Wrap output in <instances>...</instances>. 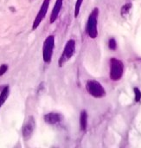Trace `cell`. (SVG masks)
<instances>
[{
	"label": "cell",
	"mask_w": 141,
	"mask_h": 148,
	"mask_svg": "<svg viewBox=\"0 0 141 148\" xmlns=\"http://www.w3.org/2000/svg\"><path fill=\"white\" fill-rule=\"evenodd\" d=\"M34 126H35V121L33 117H30L27 120V122L25 123V125L23 127V136L24 138V139H28L30 138V137L31 136L33 130H34Z\"/></svg>",
	"instance_id": "cell-7"
},
{
	"label": "cell",
	"mask_w": 141,
	"mask_h": 148,
	"mask_svg": "<svg viewBox=\"0 0 141 148\" xmlns=\"http://www.w3.org/2000/svg\"><path fill=\"white\" fill-rule=\"evenodd\" d=\"M62 1L63 0H56V2L55 4V6L53 8V11H52V13H51V17H50V23H54L58 15H59V12L61 11V8L62 6Z\"/></svg>",
	"instance_id": "cell-9"
},
{
	"label": "cell",
	"mask_w": 141,
	"mask_h": 148,
	"mask_svg": "<svg viewBox=\"0 0 141 148\" xmlns=\"http://www.w3.org/2000/svg\"><path fill=\"white\" fill-rule=\"evenodd\" d=\"M99 15L98 8H94L91 14L89 15L87 23V33L91 38H96L98 35L97 31V19Z\"/></svg>",
	"instance_id": "cell-1"
},
{
	"label": "cell",
	"mask_w": 141,
	"mask_h": 148,
	"mask_svg": "<svg viewBox=\"0 0 141 148\" xmlns=\"http://www.w3.org/2000/svg\"><path fill=\"white\" fill-rule=\"evenodd\" d=\"M108 46H109V48H110L111 50H114L116 49L117 45H116V41H115L114 38H111V39L109 40Z\"/></svg>",
	"instance_id": "cell-15"
},
{
	"label": "cell",
	"mask_w": 141,
	"mask_h": 148,
	"mask_svg": "<svg viewBox=\"0 0 141 148\" xmlns=\"http://www.w3.org/2000/svg\"><path fill=\"white\" fill-rule=\"evenodd\" d=\"M9 87L6 86L4 88V89L2 90L1 94H0V107H2V105L5 102V100H7L8 96H9Z\"/></svg>",
	"instance_id": "cell-11"
},
{
	"label": "cell",
	"mask_w": 141,
	"mask_h": 148,
	"mask_svg": "<svg viewBox=\"0 0 141 148\" xmlns=\"http://www.w3.org/2000/svg\"><path fill=\"white\" fill-rule=\"evenodd\" d=\"M87 114L86 111H81V116H80V125H81V129L82 131H85L87 129Z\"/></svg>",
	"instance_id": "cell-10"
},
{
	"label": "cell",
	"mask_w": 141,
	"mask_h": 148,
	"mask_svg": "<svg viewBox=\"0 0 141 148\" xmlns=\"http://www.w3.org/2000/svg\"><path fill=\"white\" fill-rule=\"evenodd\" d=\"M8 70V65L6 64H3L0 66V76L3 75L4 74H5V72Z\"/></svg>",
	"instance_id": "cell-16"
},
{
	"label": "cell",
	"mask_w": 141,
	"mask_h": 148,
	"mask_svg": "<svg viewBox=\"0 0 141 148\" xmlns=\"http://www.w3.org/2000/svg\"><path fill=\"white\" fill-rule=\"evenodd\" d=\"M82 1H83V0H77L76 3H75V18L79 15V12H80V10H81V4H82Z\"/></svg>",
	"instance_id": "cell-12"
},
{
	"label": "cell",
	"mask_w": 141,
	"mask_h": 148,
	"mask_svg": "<svg viewBox=\"0 0 141 148\" xmlns=\"http://www.w3.org/2000/svg\"><path fill=\"white\" fill-rule=\"evenodd\" d=\"M110 77L113 81H119L121 79L124 72L123 62L116 58H112L110 61Z\"/></svg>",
	"instance_id": "cell-2"
},
{
	"label": "cell",
	"mask_w": 141,
	"mask_h": 148,
	"mask_svg": "<svg viewBox=\"0 0 141 148\" xmlns=\"http://www.w3.org/2000/svg\"><path fill=\"white\" fill-rule=\"evenodd\" d=\"M86 88H87V92L95 98H101V97L105 96V94H106V91H105L104 88L97 81H94V80L88 81L87 82Z\"/></svg>",
	"instance_id": "cell-3"
},
{
	"label": "cell",
	"mask_w": 141,
	"mask_h": 148,
	"mask_svg": "<svg viewBox=\"0 0 141 148\" xmlns=\"http://www.w3.org/2000/svg\"><path fill=\"white\" fill-rule=\"evenodd\" d=\"M49 2H50V0H44V2H43V5H42L41 9H40V11H39L34 23H33V26H32L33 30L37 29L39 26V24H41V22L43 21V19L44 18V17L48 12L49 6Z\"/></svg>",
	"instance_id": "cell-6"
},
{
	"label": "cell",
	"mask_w": 141,
	"mask_h": 148,
	"mask_svg": "<svg viewBox=\"0 0 141 148\" xmlns=\"http://www.w3.org/2000/svg\"><path fill=\"white\" fill-rule=\"evenodd\" d=\"M44 120L48 124L54 125V124L58 123L61 120V115L56 113H49L44 116Z\"/></svg>",
	"instance_id": "cell-8"
},
{
	"label": "cell",
	"mask_w": 141,
	"mask_h": 148,
	"mask_svg": "<svg viewBox=\"0 0 141 148\" xmlns=\"http://www.w3.org/2000/svg\"><path fill=\"white\" fill-rule=\"evenodd\" d=\"M75 43L74 40H69L63 50V54L62 55L60 60H59V65L62 66V63L64 62H66L67 60H68L69 58L72 57V56L75 53Z\"/></svg>",
	"instance_id": "cell-5"
},
{
	"label": "cell",
	"mask_w": 141,
	"mask_h": 148,
	"mask_svg": "<svg viewBox=\"0 0 141 148\" xmlns=\"http://www.w3.org/2000/svg\"><path fill=\"white\" fill-rule=\"evenodd\" d=\"M134 94H135V101L138 102L141 99V91L138 88H134Z\"/></svg>",
	"instance_id": "cell-14"
},
{
	"label": "cell",
	"mask_w": 141,
	"mask_h": 148,
	"mask_svg": "<svg viewBox=\"0 0 141 148\" xmlns=\"http://www.w3.org/2000/svg\"><path fill=\"white\" fill-rule=\"evenodd\" d=\"M131 7H132V5H131L130 3H129V4H125V5L121 8V12H120L121 15H122V16H125V14H127L128 12H129V10L131 9Z\"/></svg>",
	"instance_id": "cell-13"
},
{
	"label": "cell",
	"mask_w": 141,
	"mask_h": 148,
	"mask_svg": "<svg viewBox=\"0 0 141 148\" xmlns=\"http://www.w3.org/2000/svg\"><path fill=\"white\" fill-rule=\"evenodd\" d=\"M55 46V37L53 36H49L46 38L44 44H43V61L46 63H49L51 61L52 54H53V50Z\"/></svg>",
	"instance_id": "cell-4"
}]
</instances>
